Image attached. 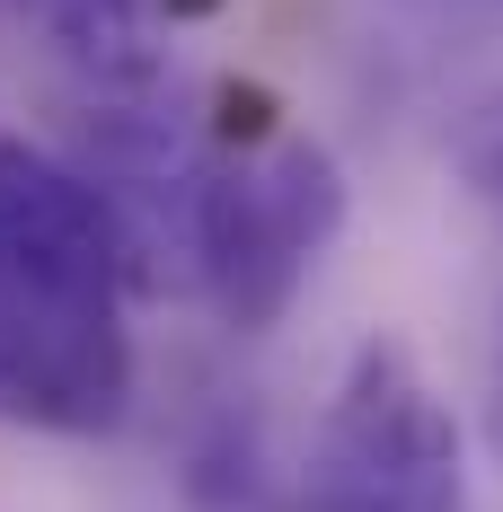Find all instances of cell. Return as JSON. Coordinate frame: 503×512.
Instances as JSON below:
<instances>
[{"mask_svg":"<svg viewBox=\"0 0 503 512\" xmlns=\"http://www.w3.org/2000/svg\"><path fill=\"white\" fill-rule=\"evenodd\" d=\"M336 230H345V168L327 142L274 133L265 115L221 124V151H203L186 212V265L239 336H265L301 301Z\"/></svg>","mask_w":503,"mask_h":512,"instance_id":"cell-1","label":"cell"},{"mask_svg":"<svg viewBox=\"0 0 503 512\" xmlns=\"http://www.w3.org/2000/svg\"><path fill=\"white\" fill-rule=\"evenodd\" d=\"M292 512H468V451L398 336H362L318 415Z\"/></svg>","mask_w":503,"mask_h":512,"instance_id":"cell-2","label":"cell"},{"mask_svg":"<svg viewBox=\"0 0 503 512\" xmlns=\"http://www.w3.org/2000/svg\"><path fill=\"white\" fill-rule=\"evenodd\" d=\"M133 407L124 292L0 256V424L106 433Z\"/></svg>","mask_w":503,"mask_h":512,"instance_id":"cell-3","label":"cell"},{"mask_svg":"<svg viewBox=\"0 0 503 512\" xmlns=\"http://www.w3.org/2000/svg\"><path fill=\"white\" fill-rule=\"evenodd\" d=\"M0 256L9 265H53V274H80V283H133V248H124V221L89 186V168L36 151L27 133L0 124Z\"/></svg>","mask_w":503,"mask_h":512,"instance_id":"cell-4","label":"cell"},{"mask_svg":"<svg viewBox=\"0 0 503 512\" xmlns=\"http://www.w3.org/2000/svg\"><path fill=\"white\" fill-rule=\"evenodd\" d=\"M18 9L98 80L106 98H133V89H151V71H159L151 18L159 9H203V0H18Z\"/></svg>","mask_w":503,"mask_h":512,"instance_id":"cell-5","label":"cell"},{"mask_svg":"<svg viewBox=\"0 0 503 512\" xmlns=\"http://www.w3.org/2000/svg\"><path fill=\"white\" fill-rule=\"evenodd\" d=\"M477 186L495 195V212H503V115L486 124V142H477Z\"/></svg>","mask_w":503,"mask_h":512,"instance_id":"cell-6","label":"cell"}]
</instances>
